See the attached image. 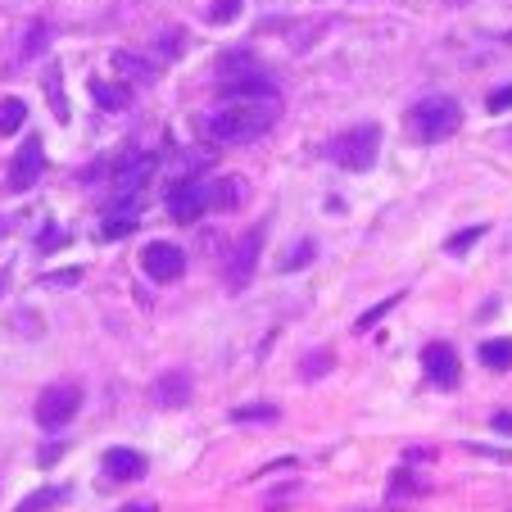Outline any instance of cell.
I'll list each match as a JSON object with an SVG mask.
<instances>
[{"label": "cell", "mask_w": 512, "mask_h": 512, "mask_svg": "<svg viewBox=\"0 0 512 512\" xmlns=\"http://www.w3.org/2000/svg\"><path fill=\"white\" fill-rule=\"evenodd\" d=\"M241 14V0H213L209 5V23H232Z\"/></svg>", "instance_id": "28"}, {"label": "cell", "mask_w": 512, "mask_h": 512, "mask_svg": "<svg viewBox=\"0 0 512 512\" xmlns=\"http://www.w3.org/2000/svg\"><path fill=\"white\" fill-rule=\"evenodd\" d=\"M150 399H155L159 408H182L186 399H191V372H186V368H168L164 377L150 386Z\"/></svg>", "instance_id": "14"}, {"label": "cell", "mask_w": 512, "mask_h": 512, "mask_svg": "<svg viewBox=\"0 0 512 512\" xmlns=\"http://www.w3.org/2000/svg\"><path fill=\"white\" fill-rule=\"evenodd\" d=\"M313 254H318V245L313 241H300V250H290L286 259H281V272H295V268H309Z\"/></svg>", "instance_id": "27"}, {"label": "cell", "mask_w": 512, "mask_h": 512, "mask_svg": "<svg viewBox=\"0 0 512 512\" xmlns=\"http://www.w3.org/2000/svg\"><path fill=\"white\" fill-rule=\"evenodd\" d=\"M218 91H223V100H277V82H272L263 68L245 64V55H232L223 64Z\"/></svg>", "instance_id": "4"}, {"label": "cell", "mask_w": 512, "mask_h": 512, "mask_svg": "<svg viewBox=\"0 0 512 512\" xmlns=\"http://www.w3.org/2000/svg\"><path fill=\"white\" fill-rule=\"evenodd\" d=\"M490 431L494 435H512V413H508V408H499V413L490 417Z\"/></svg>", "instance_id": "34"}, {"label": "cell", "mask_w": 512, "mask_h": 512, "mask_svg": "<svg viewBox=\"0 0 512 512\" xmlns=\"http://www.w3.org/2000/svg\"><path fill=\"white\" fill-rule=\"evenodd\" d=\"M422 377L431 381L435 390H458L463 381V363H458V349L449 340H431L422 349Z\"/></svg>", "instance_id": "7"}, {"label": "cell", "mask_w": 512, "mask_h": 512, "mask_svg": "<svg viewBox=\"0 0 512 512\" xmlns=\"http://www.w3.org/2000/svg\"><path fill=\"white\" fill-rule=\"evenodd\" d=\"M68 499V485H41V490L23 494V503L14 512H55Z\"/></svg>", "instance_id": "21"}, {"label": "cell", "mask_w": 512, "mask_h": 512, "mask_svg": "<svg viewBox=\"0 0 512 512\" xmlns=\"http://www.w3.org/2000/svg\"><path fill=\"white\" fill-rule=\"evenodd\" d=\"M485 109H490V114H503V109H512V82H508V87H494L490 100H485Z\"/></svg>", "instance_id": "31"}, {"label": "cell", "mask_w": 512, "mask_h": 512, "mask_svg": "<svg viewBox=\"0 0 512 512\" xmlns=\"http://www.w3.org/2000/svg\"><path fill=\"white\" fill-rule=\"evenodd\" d=\"M277 417H281L277 404H241V408H232V422L236 426H272Z\"/></svg>", "instance_id": "22"}, {"label": "cell", "mask_w": 512, "mask_h": 512, "mask_svg": "<svg viewBox=\"0 0 512 512\" xmlns=\"http://www.w3.org/2000/svg\"><path fill=\"white\" fill-rule=\"evenodd\" d=\"M41 87H46V100H50V114L59 123H68V96H64V68L59 64H46L41 68Z\"/></svg>", "instance_id": "19"}, {"label": "cell", "mask_w": 512, "mask_h": 512, "mask_svg": "<svg viewBox=\"0 0 512 512\" xmlns=\"http://www.w3.org/2000/svg\"><path fill=\"white\" fill-rule=\"evenodd\" d=\"M59 245H64V227L46 223V232L37 236V250H41V254H50V250H59Z\"/></svg>", "instance_id": "30"}, {"label": "cell", "mask_w": 512, "mask_h": 512, "mask_svg": "<svg viewBox=\"0 0 512 512\" xmlns=\"http://www.w3.org/2000/svg\"><path fill=\"white\" fill-rule=\"evenodd\" d=\"M485 236V227H467V232H458V236H449V254H467L476 241Z\"/></svg>", "instance_id": "29"}, {"label": "cell", "mask_w": 512, "mask_h": 512, "mask_svg": "<svg viewBox=\"0 0 512 512\" xmlns=\"http://www.w3.org/2000/svg\"><path fill=\"white\" fill-rule=\"evenodd\" d=\"M118 512H159V508H155V503H123Z\"/></svg>", "instance_id": "35"}, {"label": "cell", "mask_w": 512, "mask_h": 512, "mask_svg": "<svg viewBox=\"0 0 512 512\" xmlns=\"http://www.w3.org/2000/svg\"><path fill=\"white\" fill-rule=\"evenodd\" d=\"M141 268L150 281H177L186 272V250L173 241H150L141 250Z\"/></svg>", "instance_id": "11"}, {"label": "cell", "mask_w": 512, "mask_h": 512, "mask_svg": "<svg viewBox=\"0 0 512 512\" xmlns=\"http://www.w3.org/2000/svg\"><path fill=\"white\" fill-rule=\"evenodd\" d=\"M150 177H155V155H127L123 164L114 168V200L141 195L145 186H150Z\"/></svg>", "instance_id": "12"}, {"label": "cell", "mask_w": 512, "mask_h": 512, "mask_svg": "<svg viewBox=\"0 0 512 512\" xmlns=\"http://www.w3.org/2000/svg\"><path fill=\"white\" fill-rule=\"evenodd\" d=\"M164 209H168V218L182 227L200 223L204 213H209V182H200V177H191V173L177 177L164 195Z\"/></svg>", "instance_id": "6"}, {"label": "cell", "mask_w": 512, "mask_h": 512, "mask_svg": "<svg viewBox=\"0 0 512 512\" xmlns=\"http://www.w3.org/2000/svg\"><path fill=\"white\" fill-rule=\"evenodd\" d=\"M331 368H336V354H331V349H309V358L300 363V377L318 381V377H327Z\"/></svg>", "instance_id": "24"}, {"label": "cell", "mask_w": 512, "mask_h": 512, "mask_svg": "<svg viewBox=\"0 0 512 512\" xmlns=\"http://www.w3.org/2000/svg\"><path fill=\"white\" fill-rule=\"evenodd\" d=\"M109 64H114V73L127 82V87H150V82L159 78L155 64H150L145 55H132V50H114V59H109Z\"/></svg>", "instance_id": "16"}, {"label": "cell", "mask_w": 512, "mask_h": 512, "mask_svg": "<svg viewBox=\"0 0 512 512\" xmlns=\"http://www.w3.org/2000/svg\"><path fill=\"white\" fill-rule=\"evenodd\" d=\"M241 200H245V182H241V177H213V182H209V209L232 213V209H241Z\"/></svg>", "instance_id": "17"}, {"label": "cell", "mask_w": 512, "mask_h": 512, "mask_svg": "<svg viewBox=\"0 0 512 512\" xmlns=\"http://www.w3.org/2000/svg\"><path fill=\"white\" fill-rule=\"evenodd\" d=\"M145 476H150V458L132 445H114L100 458V481L105 485H132V481H145Z\"/></svg>", "instance_id": "8"}, {"label": "cell", "mask_w": 512, "mask_h": 512, "mask_svg": "<svg viewBox=\"0 0 512 512\" xmlns=\"http://www.w3.org/2000/svg\"><path fill=\"white\" fill-rule=\"evenodd\" d=\"M404 127L417 145H440L463 127V105L454 96H426L404 114Z\"/></svg>", "instance_id": "2"}, {"label": "cell", "mask_w": 512, "mask_h": 512, "mask_svg": "<svg viewBox=\"0 0 512 512\" xmlns=\"http://www.w3.org/2000/svg\"><path fill=\"white\" fill-rule=\"evenodd\" d=\"M50 286H78L82 281V268H64V272H50Z\"/></svg>", "instance_id": "33"}, {"label": "cell", "mask_w": 512, "mask_h": 512, "mask_svg": "<svg viewBox=\"0 0 512 512\" xmlns=\"http://www.w3.org/2000/svg\"><path fill=\"white\" fill-rule=\"evenodd\" d=\"M91 100H96L105 114H123L127 105H132V87L127 82H91Z\"/></svg>", "instance_id": "18"}, {"label": "cell", "mask_w": 512, "mask_h": 512, "mask_svg": "<svg viewBox=\"0 0 512 512\" xmlns=\"http://www.w3.org/2000/svg\"><path fill=\"white\" fill-rule=\"evenodd\" d=\"M259 250H263V227H250V232L241 236V241L232 245V254H227L223 272H227V286L232 290H245L254 277V263H259Z\"/></svg>", "instance_id": "9"}, {"label": "cell", "mask_w": 512, "mask_h": 512, "mask_svg": "<svg viewBox=\"0 0 512 512\" xmlns=\"http://www.w3.org/2000/svg\"><path fill=\"white\" fill-rule=\"evenodd\" d=\"M281 114V96L277 100H227L204 118V136L213 145H245L259 141Z\"/></svg>", "instance_id": "1"}, {"label": "cell", "mask_w": 512, "mask_h": 512, "mask_svg": "<svg viewBox=\"0 0 512 512\" xmlns=\"http://www.w3.org/2000/svg\"><path fill=\"white\" fill-rule=\"evenodd\" d=\"M23 118H28V105H23L19 96H5V100H0V136H14L23 127Z\"/></svg>", "instance_id": "23"}, {"label": "cell", "mask_w": 512, "mask_h": 512, "mask_svg": "<svg viewBox=\"0 0 512 512\" xmlns=\"http://www.w3.org/2000/svg\"><path fill=\"white\" fill-rule=\"evenodd\" d=\"M41 168H46V150H41V136H28V141L19 145V155L10 159V177H5V186H10L14 195L32 191V186L41 182Z\"/></svg>", "instance_id": "10"}, {"label": "cell", "mask_w": 512, "mask_h": 512, "mask_svg": "<svg viewBox=\"0 0 512 512\" xmlns=\"http://www.w3.org/2000/svg\"><path fill=\"white\" fill-rule=\"evenodd\" d=\"M399 300H404V295H390V300H381V304H377V309H368V313H363V318H358V322H354V331H358V336H368V331H372V327H377V322H381V318H386V313H390V309H395V304H399Z\"/></svg>", "instance_id": "25"}, {"label": "cell", "mask_w": 512, "mask_h": 512, "mask_svg": "<svg viewBox=\"0 0 512 512\" xmlns=\"http://www.w3.org/2000/svg\"><path fill=\"white\" fill-rule=\"evenodd\" d=\"M0 236H5V218H0Z\"/></svg>", "instance_id": "36"}, {"label": "cell", "mask_w": 512, "mask_h": 512, "mask_svg": "<svg viewBox=\"0 0 512 512\" xmlns=\"http://www.w3.org/2000/svg\"><path fill=\"white\" fill-rule=\"evenodd\" d=\"M377 155H381L377 123H358V127H349V132L331 136V145H327V159L336 168H345V173H368V168L377 164Z\"/></svg>", "instance_id": "3"}, {"label": "cell", "mask_w": 512, "mask_h": 512, "mask_svg": "<svg viewBox=\"0 0 512 512\" xmlns=\"http://www.w3.org/2000/svg\"><path fill=\"white\" fill-rule=\"evenodd\" d=\"M476 358H481V368H490V372H512V336L485 340V345L476 349Z\"/></svg>", "instance_id": "20"}, {"label": "cell", "mask_w": 512, "mask_h": 512, "mask_svg": "<svg viewBox=\"0 0 512 512\" xmlns=\"http://www.w3.org/2000/svg\"><path fill=\"white\" fill-rule=\"evenodd\" d=\"M136 227H141V195H123V200L109 204L105 223H100V236H105V241H123Z\"/></svg>", "instance_id": "13"}, {"label": "cell", "mask_w": 512, "mask_h": 512, "mask_svg": "<svg viewBox=\"0 0 512 512\" xmlns=\"http://www.w3.org/2000/svg\"><path fill=\"white\" fill-rule=\"evenodd\" d=\"M82 386H68V381H59V386H46L37 399V408H32V417H37V426L46 435H59L73 417L82 413Z\"/></svg>", "instance_id": "5"}, {"label": "cell", "mask_w": 512, "mask_h": 512, "mask_svg": "<svg viewBox=\"0 0 512 512\" xmlns=\"http://www.w3.org/2000/svg\"><path fill=\"white\" fill-rule=\"evenodd\" d=\"M64 454H68V440H55V445H41V449H37V463L50 467V463H59Z\"/></svg>", "instance_id": "32"}, {"label": "cell", "mask_w": 512, "mask_h": 512, "mask_svg": "<svg viewBox=\"0 0 512 512\" xmlns=\"http://www.w3.org/2000/svg\"><path fill=\"white\" fill-rule=\"evenodd\" d=\"M46 46H50V28H46V23H32L28 41H23V59H37Z\"/></svg>", "instance_id": "26"}, {"label": "cell", "mask_w": 512, "mask_h": 512, "mask_svg": "<svg viewBox=\"0 0 512 512\" xmlns=\"http://www.w3.org/2000/svg\"><path fill=\"white\" fill-rule=\"evenodd\" d=\"M422 494H426V481L417 476V463H399L395 472H390V481H386L390 508H399V503H408V499H422Z\"/></svg>", "instance_id": "15"}]
</instances>
